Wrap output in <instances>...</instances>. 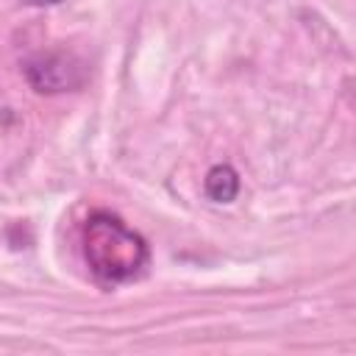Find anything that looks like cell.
I'll return each mask as SVG.
<instances>
[{
	"label": "cell",
	"mask_w": 356,
	"mask_h": 356,
	"mask_svg": "<svg viewBox=\"0 0 356 356\" xmlns=\"http://www.w3.org/2000/svg\"><path fill=\"white\" fill-rule=\"evenodd\" d=\"M83 256L89 270L106 284L136 278L150 259L142 234L108 211H95L83 225Z\"/></svg>",
	"instance_id": "1"
},
{
	"label": "cell",
	"mask_w": 356,
	"mask_h": 356,
	"mask_svg": "<svg viewBox=\"0 0 356 356\" xmlns=\"http://www.w3.org/2000/svg\"><path fill=\"white\" fill-rule=\"evenodd\" d=\"M25 78L36 92L56 95L83 83V64L70 53H47L28 61Z\"/></svg>",
	"instance_id": "2"
},
{
	"label": "cell",
	"mask_w": 356,
	"mask_h": 356,
	"mask_svg": "<svg viewBox=\"0 0 356 356\" xmlns=\"http://www.w3.org/2000/svg\"><path fill=\"white\" fill-rule=\"evenodd\" d=\"M203 192L214 203H231L239 192V175L231 164H214L203 178Z\"/></svg>",
	"instance_id": "3"
},
{
	"label": "cell",
	"mask_w": 356,
	"mask_h": 356,
	"mask_svg": "<svg viewBox=\"0 0 356 356\" xmlns=\"http://www.w3.org/2000/svg\"><path fill=\"white\" fill-rule=\"evenodd\" d=\"M28 6H56V3H64V0H25Z\"/></svg>",
	"instance_id": "4"
}]
</instances>
